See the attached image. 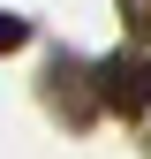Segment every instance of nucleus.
<instances>
[{
	"instance_id": "f257e3e1",
	"label": "nucleus",
	"mask_w": 151,
	"mask_h": 159,
	"mask_svg": "<svg viewBox=\"0 0 151 159\" xmlns=\"http://www.w3.org/2000/svg\"><path fill=\"white\" fill-rule=\"evenodd\" d=\"M144 98H151V68H144V61H106V106L136 114Z\"/></svg>"
},
{
	"instance_id": "f03ea898",
	"label": "nucleus",
	"mask_w": 151,
	"mask_h": 159,
	"mask_svg": "<svg viewBox=\"0 0 151 159\" xmlns=\"http://www.w3.org/2000/svg\"><path fill=\"white\" fill-rule=\"evenodd\" d=\"M23 38H30V23H23V15H0V53H15Z\"/></svg>"
}]
</instances>
